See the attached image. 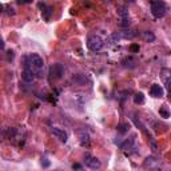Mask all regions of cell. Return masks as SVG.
<instances>
[{"label":"cell","instance_id":"cell-1","mask_svg":"<svg viewBox=\"0 0 171 171\" xmlns=\"http://www.w3.org/2000/svg\"><path fill=\"white\" fill-rule=\"evenodd\" d=\"M43 67H44V61H43V58L39 56L38 54H31L30 56L27 58V61H25L24 68H28L34 76H42L43 74Z\"/></svg>","mask_w":171,"mask_h":171},{"label":"cell","instance_id":"cell-2","mask_svg":"<svg viewBox=\"0 0 171 171\" xmlns=\"http://www.w3.org/2000/svg\"><path fill=\"white\" fill-rule=\"evenodd\" d=\"M103 46H104V42L100 36H96V35L90 36L88 40H87V47H88V50L94 51V52L100 51L102 48H103Z\"/></svg>","mask_w":171,"mask_h":171},{"label":"cell","instance_id":"cell-3","mask_svg":"<svg viewBox=\"0 0 171 171\" xmlns=\"http://www.w3.org/2000/svg\"><path fill=\"white\" fill-rule=\"evenodd\" d=\"M166 4L163 2H152L151 3V12L155 17H163L166 15Z\"/></svg>","mask_w":171,"mask_h":171},{"label":"cell","instance_id":"cell-4","mask_svg":"<svg viewBox=\"0 0 171 171\" xmlns=\"http://www.w3.org/2000/svg\"><path fill=\"white\" fill-rule=\"evenodd\" d=\"M63 74H64V67L61 64H52L50 67V76L54 80L60 79L63 76Z\"/></svg>","mask_w":171,"mask_h":171},{"label":"cell","instance_id":"cell-5","mask_svg":"<svg viewBox=\"0 0 171 171\" xmlns=\"http://www.w3.org/2000/svg\"><path fill=\"white\" fill-rule=\"evenodd\" d=\"M84 163L87 167H90V169L92 170H96L100 167V161L95 156H91V155H86L84 156Z\"/></svg>","mask_w":171,"mask_h":171},{"label":"cell","instance_id":"cell-6","mask_svg":"<svg viewBox=\"0 0 171 171\" xmlns=\"http://www.w3.org/2000/svg\"><path fill=\"white\" fill-rule=\"evenodd\" d=\"M51 132H52V135L55 136V138H58L60 142H67V134L64 132L63 130H60V128H56V127H54V128H51Z\"/></svg>","mask_w":171,"mask_h":171},{"label":"cell","instance_id":"cell-7","mask_svg":"<svg viewBox=\"0 0 171 171\" xmlns=\"http://www.w3.org/2000/svg\"><path fill=\"white\" fill-rule=\"evenodd\" d=\"M150 95L154 98H162L163 96V88L159 84H152L150 87Z\"/></svg>","mask_w":171,"mask_h":171},{"label":"cell","instance_id":"cell-8","mask_svg":"<svg viewBox=\"0 0 171 171\" xmlns=\"http://www.w3.org/2000/svg\"><path fill=\"white\" fill-rule=\"evenodd\" d=\"M144 166L146 167H150V169H156L159 166V161L155 158V156H148L144 162Z\"/></svg>","mask_w":171,"mask_h":171},{"label":"cell","instance_id":"cell-9","mask_svg":"<svg viewBox=\"0 0 171 171\" xmlns=\"http://www.w3.org/2000/svg\"><path fill=\"white\" fill-rule=\"evenodd\" d=\"M34 74L28 70V68H24V71L21 72V79H23L24 82H27V83H31V82H34Z\"/></svg>","mask_w":171,"mask_h":171},{"label":"cell","instance_id":"cell-10","mask_svg":"<svg viewBox=\"0 0 171 171\" xmlns=\"http://www.w3.org/2000/svg\"><path fill=\"white\" fill-rule=\"evenodd\" d=\"M171 72H170V70L169 68H163V70L161 71V76L163 78V82H165V86L169 88V86H170V75Z\"/></svg>","mask_w":171,"mask_h":171},{"label":"cell","instance_id":"cell-11","mask_svg":"<svg viewBox=\"0 0 171 171\" xmlns=\"http://www.w3.org/2000/svg\"><path fill=\"white\" fill-rule=\"evenodd\" d=\"M119 35H121V38H125V39H132V38H135L138 34H136V31H134V30H127V31L119 32Z\"/></svg>","mask_w":171,"mask_h":171},{"label":"cell","instance_id":"cell-12","mask_svg":"<svg viewBox=\"0 0 171 171\" xmlns=\"http://www.w3.org/2000/svg\"><path fill=\"white\" fill-rule=\"evenodd\" d=\"M39 7H40V8L43 9V11H42V12H43V16H44L46 19L48 20L50 16H51V13H52V8H51V7H47L46 4H42V3L39 4Z\"/></svg>","mask_w":171,"mask_h":171},{"label":"cell","instance_id":"cell-13","mask_svg":"<svg viewBox=\"0 0 171 171\" xmlns=\"http://www.w3.org/2000/svg\"><path fill=\"white\" fill-rule=\"evenodd\" d=\"M122 64L125 65V67H130V68H132V67H135V64H136V60L134 59V58H126V59H123L122 61Z\"/></svg>","mask_w":171,"mask_h":171},{"label":"cell","instance_id":"cell-14","mask_svg":"<svg viewBox=\"0 0 171 171\" xmlns=\"http://www.w3.org/2000/svg\"><path fill=\"white\" fill-rule=\"evenodd\" d=\"M119 40H121V35H119V32H115V34H112L111 36H108V39H107V42H108V44H110V46L115 44V43H118Z\"/></svg>","mask_w":171,"mask_h":171},{"label":"cell","instance_id":"cell-15","mask_svg":"<svg viewBox=\"0 0 171 171\" xmlns=\"http://www.w3.org/2000/svg\"><path fill=\"white\" fill-rule=\"evenodd\" d=\"M118 15H119V17H121V20H127L128 19V11H127L126 8H121L118 11Z\"/></svg>","mask_w":171,"mask_h":171},{"label":"cell","instance_id":"cell-16","mask_svg":"<svg viewBox=\"0 0 171 171\" xmlns=\"http://www.w3.org/2000/svg\"><path fill=\"white\" fill-rule=\"evenodd\" d=\"M159 114H161L162 118H170V111H169V108H167V106H162L161 107V110H159Z\"/></svg>","mask_w":171,"mask_h":171},{"label":"cell","instance_id":"cell-17","mask_svg":"<svg viewBox=\"0 0 171 171\" xmlns=\"http://www.w3.org/2000/svg\"><path fill=\"white\" fill-rule=\"evenodd\" d=\"M134 102H135L136 104H142L144 102V96H143V94L139 92V94H136L135 96H134Z\"/></svg>","mask_w":171,"mask_h":171},{"label":"cell","instance_id":"cell-18","mask_svg":"<svg viewBox=\"0 0 171 171\" xmlns=\"http://www.w3.org/2000/svg\"><path fill=\"white\" fill-rule=\"evenodd\" d=\"M128 128H130V126L127 125V123H122V125H119V126H118V131H119L121 134L127 132V131H128Z\"/></svg>","mask_w":171,"mask_h":171},{"label":"cell","instance_id":"cell-19","mask_svg":"<svg viewBox=\"0 0 171 171\" xmlns=\"http://www.w3.org/2000/svg\"><path fill=\"white\" fill-rule=\"evenodd\" d=\"M132 143H134V139H130V140H126L125 143L122 144V150H128V148H131V146H132Z\"/></svg>","mask_w":171,"mask_h":171},{"label":"cell","instance_id":"cell-20","mask_svg":"<svg viewBox=\"0 0 171 171\" xmlns=\"http://www.w3.org/2000/svg\"><path fill=\"white\" fill-rule=\"evenodd\" d=\"M143 36H144V39H146L147 42H152V40H155V36L152 35L151 32H144Z\"/></svg>","mask_w":171,"mask_h":171},{"label":"cell","instance_id":"cell-21","mask_svg":"<svg viewBox=\"0 0 171 171\" xmlns=\"http://www.w3.org/2000/svg\"><path fill=\"white\" fill-rule=\"evenodd\" d=\"M80 142H82V144L83 146H86V144H88V135H87V134H84V135L82 136V139H80Z\"/></svg>","mask_w":171,"mask_h":171},{"label":"cell","instance_id":"cell-22","mask_svg":"<svg viewBox=\"0 0 171 171\" xmlns=\"http://www.w3.org/2000/svg\"><path fill=\"white\" fill-rule=\"evenodd\" d=\"M131 51H132V52H136V51H139V46H136V44L131 46Z\"/></svg>","mask_w":171,"mask_h":171},{"label":"cell","instance_id":"cell-23","mask_svg":"<svg viewBox=\"0 0 171 171\" xmlns=\"http://www.w3.org/2000/svg\"><path fill=\"white\" fill-rule=\"evenodd\" d=\"M4 48V43H3V40H0V50Z\"/></svg>","mask_w":171,"mask_h":171},{"label":"cell","instance_id":"cell-24","mask_svg":"<svg viewBox=\"0 0 171 171\" xmlns=\"http://www.w3.org/2000/svg\"><path fill=\"white\" fill-rule=\"evenodd\" d=\"M72 167H74V170H75V169H80V166H79V165H74Z\"/></svg>","mask_w":171,"mask_h":171},{"label":"cell","instance_id":"cell-25","mask_svg":"<svg viewBox=\"0 0 171 171\" xmlns=\"http://www.w3.org/2000/svg\"><path fill=\"white\" fill-rule=\"evenodd\" d=\"M2 12H3V6L0 4V13H2Z\"/></svg>","mask_w":171,"mask_h":171}]
</instances>
